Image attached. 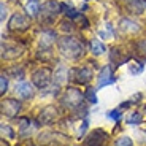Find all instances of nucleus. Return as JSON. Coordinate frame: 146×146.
Masks as SVG:
<instances>
[{
  "instance_id": "nucleus-12",
  "label": "nucleus",
  "mask_w": 146,
  "mask_h": 146,
  "mask_svg": "<svg viewBox=\"0 0 146 146\" xmlns=\"http://www.w3.org/2000/svg\"><path fill=\"white\" fill-rule=\"evenodd\" d=\"M108 117H111V119H121V113H119V110L110 111V113H108Z\"/></svg>"
},
{
  "instance_id": "nucleus-9",
  "label": "nucleus",
  "mask_w": 146,
  "mask_h": 146,
  "mask_svg": "<svg viewBox=\"0 0 146 146\" xmlns=\"http://www.w3.org/2000/svg\"><path fill=\"white\" fill-rule=\"evenodd\" d=\"M129 122L130 124H140L141 122V116H140V113H133L130 117H129Z\"/></svg>"
},
{
  "instance_id": "nucleus-1",
  "label": "nucleus",
  "mask_w": 146,
  "mask_h": 146,
  "mask_svg": "<svg viewBox=\"0 0 146 146\" xmlns=\"http://www.w3.org/2000/svg\"><path fill=\"white\" fill-rule=\"evenodd\" d=\"M59 48H60V51L64 52L65 56L68 57H78V56L83 52V43L76 40V38H73V36H65L62 40L59 41Z\"/></svg>"
},
{
  "instance_id": "nucleus-13",
  "label": "nucleus",
  "mask_w": 146,
  "mask_h": 146,
  "mask_svg": "<svg viewBox=\"0 0 146 146\" xmlns=\"http://www.w3.org/2000/svg\"><path fill=\"white\" fill-rule=\"evenodd\" d=\"M2 91H7V80H5V75L2 76Z\"/></svg>"
},
{
  "instance_id": "nucleus-7",
  "label": "nucleus",
  "mask_w": 146,
  "mask_h": 146,
  "mask_svg": "<svg viewBox=\"0 0 146 146\" xmlns=\"http://www.w3.org/2000/svg\"><path fill=\"white\" fill-rule=\"evenodd\" d=\"M16 89H18V94L22 95V97H29L30 94H32V88H30L29 83H21L16 86Z\"/></svg>"
},
{
  "instance_id": "nucleus-2",
  "label": "nucleus",
  "mask_w": 146,
  "mask_h": 146,
  "mask_svg": "<svg viewBox=\"0 0 146 146\" xmlns=\"http://www.w3.org/2000/svg\"><path fill=\"white\" fill-rule=\"evenodd\" d=\"M60 8V5H57L56 2H46L43 5V21L44 22H52L57 16V10Z\"/></svg>"
},
{
  "instance_id": "nucleus-5",
  "label": "nucleus",
  "mask_w": 146,
  "mask_h": 146,
  "mask_svg": "<svg viewBox=\"0 0 146 146\" xmlns=\"http://www.w3.org/2000/svg\"><path fill=\"white\" fill-rule=\"evenodd\" d=\"M114 81H116V78L110 76V68H108V67H105V68L102 70V75H100L99 86L102 88V86H105V84H111V83H114Z\"/></svg>"
},
{
  "instance_id": "nucleus-11",
  "label": "nucleus",
  "mask_w": 146,
  "mask_h": 146,
  "mask_svg": "<svg viewBox=\"0 0 146 146\" xmlns=\"http://www.w3.org/2000/svg\"><path fill=\"white\" fill-rule=\"evenodd\" d=\"M88 97H89V100H91V103H97V97H95L94 89H89L88 91Z\"/></svg>"
},
{
  "instance_id": "nucleus-8",
  "label": "nucleus",
  "mask_w": 146,
  "mask_h": 146,
  "mask_svg": "<svg viewBox=\"0 0 146 146\" xmlns=\"http://www.w3.org/2000/svg\"><path fill=\"white\" fill-rule=\"evenodd\" d=\"M91 49H92V52H94L95 56H100V54L105 52V46H103L99 40H95V38L91 41Z\"/></svg>"
},
{
  "instance_id": "nucleus-3",
  "label": "nucleus",
  "mask_w": 146,
  "mask_h": 146,
  "mask_svg": "<svg viewBox=\"0 0 146 146\" xmlns=\"http://www.w3.org/2000/svg\"><path fill=\"white\" fill-rule=\"evenodd\" d=\"M16 24H19V27H18L19 30H26L27 27H29V21H27L22 15H15L13 16V19L10 21V29H15Z\"/></svg>"
},
{
  "instance_id": "nucleus-6",
  "label": "nucleus",
  "mask_w": 146,
  "mask_h": 146,
  "mask_svg": "<svg viewBox=\"0 0 146 146\" xmlns=\"http://www.w3.org/2000/svg\"><path fill=\"white\" fill-rule=\"evenodd\" d=\"M78 75H80V76L76 78V80H78V83H88V81L91 80V76H92L91 70H89V68H86V67H83V68H80V70H78Z\"/></svg>"
},
{
  "instance_id": "nucleus-10",
  "label": "nucleus",
  "mask_w": 146,
  "mask_h": 146,
  "mask_svg": "<svg viewBox=\"0 0 146 146\" xmlns=\"http://www.w3.org/2000/svg\"><path fill=\"white\" fill-rule=\"evenodd\" d=\"M116 146H132V141L129 138H119L116 143Z\"/></svg>"
},
{
  "instance_id": "nucleus-4",
  "label": "nucleus",
  "mask_w": 146,
  "mask_h": 146,
  "mask_svg": "<svg viewBox=\"0 0 146 146\" xmlns=\"http://www.w3.org/2000/svg\"><path fill=\"white\" fill-rule=\"evenodd\" d=\"M40 2L38 0H27V3H26V11H27V15L30 16V18H35L38 13H40Z\"/></svg>"
}]
</instances>
